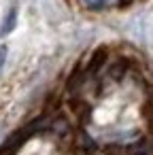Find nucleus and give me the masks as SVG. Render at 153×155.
I'll use <instances>...</instances> for the list:
<instances>
[{
    "instance_id": "7ed1b4c3",
    "label": "nucleus",
    "mask_w": 153,
    "mask_h": 155,
    "mask_svg": "<svg viewBox=\"0 0 153 155\" xmlns=\"http://www.w3.org/2000/svg\"><path fill=\"white\" fill-rule=\"evenodd\" d=\"M87 2H89V5H94V7H98V5H104L106 0H87Z\"/></svg>"
},
{
    "instance_id": "f03ea898",
    "label": "nucleus",
    "mask_w": 153,
    "mask_h": 155,
    "mask_svg": "<svg viewBox=\"0 0 153 155\" xmlns=\"http://www.w3.org/2000/svg\"><path fill=\"white\" fill-rule=\"evenodd\" d=\"M5 60H7V47H0V70L5 66Z\"/></svg>"
},
{
    "instance_id": "f257e3e1",
    "label": "nucleus",
    "mask_w": 153,
    "mask_h": 155,
    "mask_svg": "<svg viewBox=\"0 0 153 155\" xmlns=\"http://www.w3.org/2000/svg\"><path fill=\"white\" fill-rule=\"evenodd\" d=\"M15 26H17V7H11V9L7 11V17H5L2 26H0V34H2V36L11 34V32L15 30Z\"/></svg>"
}]
</instances>
